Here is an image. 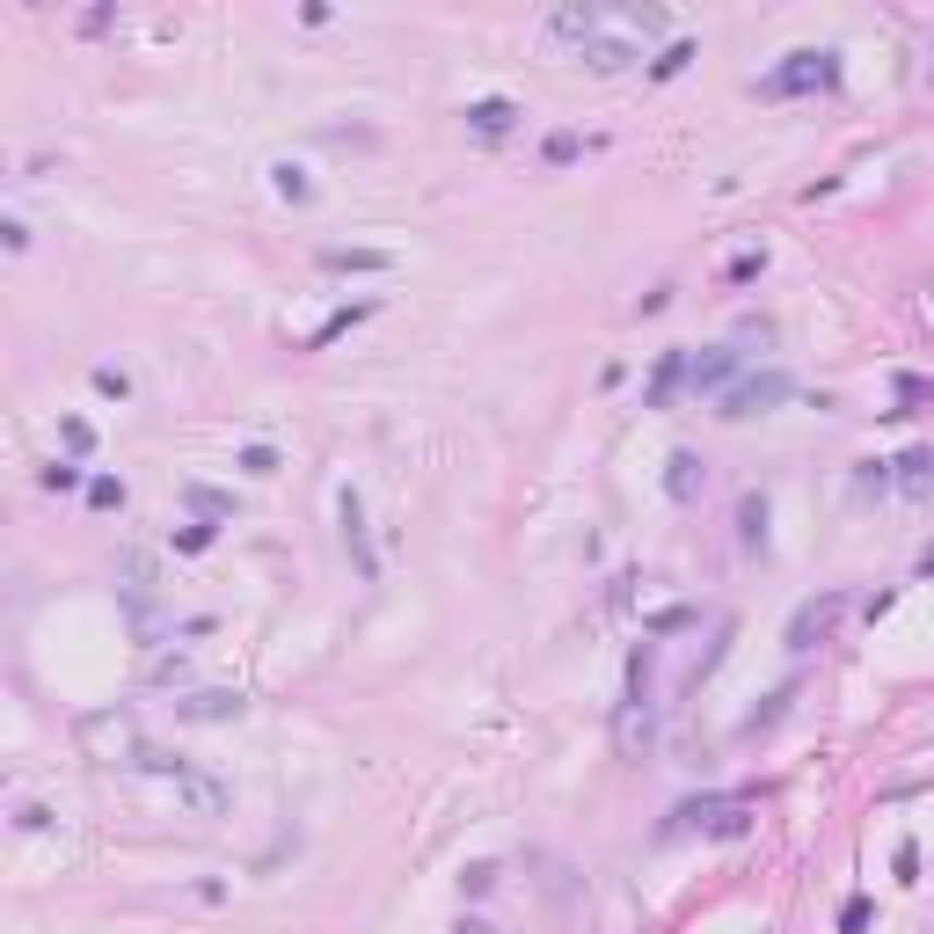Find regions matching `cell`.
<instances>
[{"label":"cell","instance_id":"1","mask_svg":"<svg viewBox=\"0 0 934 934\" xmlns=\"http://www.w3.org/2000/svg\"><path fill=\"white\" fill-rule=\"evenodd\" d=\"M650 672H658V642H642L628 658V687H620V715H614V745L628 760H642L658 745V693H650Z\"/></svg>","mask_w":934,"mask_h":934},{"label":"cell","instance_id":"2","mask_svg":"<svg viewBox=\"0 0 934 934\" xmlns=\"http://www.w3.org/2000/svg\"><path fill=\"white\" fill-rule=\"evenodd\" d=\"M752 818H760V796H693V803H679V811H672L664 839H679V833L745 839V833H752Z\"/></svg>","mask_w":934,"mask_h":934},{"label":"cell","instance_id":"3","mask_svg":"<svg viewBox=\"0 0 934 934\" xmlns=\"http://www.w3.org/2000/svg\"><path fill=\"white\" fill-rule=\"evenodd\" d=\"M760 96H825V88H839V59L833 51H788L782 66H766L760 81H752Z\"/></svg>","mask_w":934,"mask_h":934},{"label":"cell","instance_id":"4","mask_svg":"<svg viewBox=\"0 0 934 934\" xmlns=\"http://www.w3.org/2000/svg\"><path fill=\"white\" fill-rule=\"evenodd\" d=\"M847 606H855L847 591L803 599V606H796V620H788V650H796V658H811L818 642H833V636H839V620H847Z\"/></svg>","mask_w":934,"mask_h":934},{"label":"cell","instance_id":"5","mask_svg":"<svg viewBox=\"0 0 934 934\" xmlns=\"http://www.w3.org/2000/svg\"><path fill=\"white\" fill-rule=\"evenodd\" d=\"M782 402H788V372H782V366H766V372H745L738 388L715 402V417L745 423V417H766V409H782Z\"/></svg>","mask_w":934,"mask_h":934},{"label":"cell","instance_id":"6","mask_svg":"<svg viewBox=\"0 0 934 934\" xmlns=\"http://www.w3.org/2000/svg\"><path fill=\"white\" fill-rule=\"evenodd\" d=\"M336 526H344V555H351V569L358 577H380V555H372V541H366V504H358V490H336Z\"/></svg>","mask_w":934,"mask_h":934},{"label":"cell","instance_id":"7","mask_svg":"<svg viewBox=\"0 0 934 934\" xmlns=\"http://www.w3.org/2000/svg\"><path fill=\"white\" fill-rule=\"evenodd\" d=\"M577 59H585L591 74H628V66L642 59V45H636V37H620V29L606 23L599 37H585V45H577Z\"/></svg>","mask_w":934,"mask_h":934},{"label":"cell","instance_id":"8","mask_svg":"<svg viewBox=\"0 0 934 934\" xmlns=\"http://www.w3.org/2000/svg\"><path fill=\"white\" fill-rule=\"evenodd\" d=\"M175 796H183V811H191V818H226V811H234L226 782H220V774H197V766L175 774Z\"/></svg>","mask_w":934,"mask_h":934},{"label":"cell","instance_id":"9","mask_svg":"<svg viewBox=\"0 0 934 934\" xmlns=\"http://www.w3.org/2000/svg\"><path fill=\"white\" fill-rule=\"evenodd\" d=\"M701 490H709V467H701V453L679 445V453L664 460V496H672V504H693Z\"/></svg>","mask_w":934,"mask_h":934},{"label":"cell","instance_id":"10","mask_svg":"<svg viewBox=\"0 0 934 934\" xmlns=\"http://www.w3.org/2000/svg\"><path fill=\"white\" fill-rule=\"evenodd\" d=\"M687 366H693L687 351H664L658 366H650V388H642V409H672V394L687 388Z\"/></svg>","mask_w":934,"mask_h":934},{"label":"cell","instance_id":"11","mask_svg":"<svg viewBox=\"0 0 934 934\" xmlns=\"http://www.w3.org/2000/svg\"><path fill=\"white\" fill-rule=\"evenodd\" d=\"M467 132H475V139H512L518 132V102H504V96L467 102Z\"/></svg>","mask_w":934,"mask_h":934},{"label":"cell","instance_id":"12","mask_svg":"<svg viewBox=\"0 0 934 934\" xmlns=\"http://www.w3.org/2000/svg\"><path fill=\"white\" fill-rule=\"evenodd\" d=\"M242 709H248V701H242V693H226V687H205V693H191V701H175L183 723H234Z\"/></svg>","mask_w":934,"mask_h":934},{"label":"cell","instance_id":"13","mask_svg":"<svg viewBox=\"0 0 934 934\" xmlns=\"http://www.w3.org/2000/svg\"><path fill=\"white\" fill-rule=\"evenodd\" d=\"M890 490H906L927 504L934 496V453H906V460H890Z\"/></svg>","mask_w":934,"mask_h":934},{"label":"cell","instance_id":"14","mask_svg":"<svg viewBox=\"0 0 934 934\" xmlns=\"http://www.w3.org/2000/svg\"><path fill=\"white\" fill-rule=\"evenodd\" d=\"M388 263H394L388 248H321V271H344V278H351V271H358V278H366V271H388Z\"/></svg>","mask_w":934,"mask_h":934},{"label":"cell","instance_id":"15","mask_svg":"<svg viewBox=\"0 0 934 934\" xmlns=\"http://www.w3.org/2000/svg\"><path fill=\"white\" fill-rule=\"evenodd\" d=\"M738 541H745V548H766V496H760V490L738 504Z\"/></svg>","mask_w":934,"mask_h":934},{"label":"cell","instance_id":"16","mask_svg":"<svg viewBox=\"0 0 934 934\" xmlns=\"http://www.w3.org/2000/svg\"><path fill=\"white\" fill-rule=\"evenodd\" d=\"M271 183H278V197H285V205H315V183H307V175H299L293 161H278Z\"/></svg>","mask_w":934,"mask_h":934},{"label":"cell","instance_id":"17","mask_svg":"<svg viewBox=\"0 0 934 934\" xmlns=\"http://www.w3.org/2000/svg\"><path fill=\"white\" fill-rule=\"evenodd\" d=\"M183 496H191V512H197V518H205V526H220V518H226V512H234V496H220V490H205V482H191V490H183Z\"/></svg>","mask_w":934,"mask_h":934},{"label":"cell","instance_id":"18","mask_svg":"<svg viewBox=\"0 0 934 934\" xmlns=\"http://www.w3.org/2000/svg\"><path fill=\"white\" fill-rule=\"evenodd\" d=\"M37 482H45L51 496H66V490H88V475H81V460H51L45 475H37Z\"/></svg>","mask_w":934,"mask_h":934},{"label":"cell","instance_id":"19","mask_svg":"<svg viewBox=\"0 0 934 934\" xmlns=\"http://www.w3.org/2000/svg\"><path fill=\"white\" fill-rule=\"evenodd\" d=\"M577 153H585V139H577V132H548V147H541V161H548V169H569V161H577Z\"/></svg>","mask_w":934,"mask_h":934},{"label":"cell","instance_id":"20","mask_svg":"<svg viewBox=\"0 0 934 934\" xmlns=\"http://www.w3.org/2000/svg\"><path fill=\"white\" fill-rule=\"evenodd\" d=\"M890 388H898V402H906V409H927V402H934V380H927V372H898Z\"/></svg>","mask_w":934,"mask_h":934},{"label":"cell","instance_id":"21","mask_svg":"<svg viewBox=\"0 0 934 934\" xmlns=\"http://www.w3.org/2000/svg\"><path fill=\"white\" fill-rule=\"evenodd\" d=\"M88 504L96 512H124V482L118 475H88Z\"/></svg>","mask_w":934,"mask_h":934},{"label":"cell","instance_id":"22","mask_svg":"<svg viewBox=\"0 0 934 934\" xmlns=\"http://www.w3.org/2000/svg\"><path fill=\"white\" fill-rule=\"evenodd\" d=\"M496 884H504V869H496V861H475V869L460 876V890H467V898H490Z\"/></svg>","mask_w":934,"mask_h":934},{"label":"cell","instance_id":"23","mask_svg":"<svg viewBox=\"0 0 934 934\" xmlns=\"http://www.w3.org/2000/svg\"><path fill=\"white\" fill-rule=\"evenodd\" d=\"M687 59H693V45L679 37V45H664V59H650V81H672V74H687Z\"/></svg>","mask_w":934,"mask_h":934},{"label":"cell","instance_id":"24","mask_svg":"<svg viewBox=\"0 0 934 934\" xmlns=\"http://www.w3.org/2000/svg\"><path fill=\"white\" fill-rule=\"evenodd\" d=\"M351 321H366V307H344V315H329V321H321V329H315V336H307V351H321V344H336V336H344Z\"/></svg>","mask_w":934,"mask_h":934},{"label":"cell","instance_id":"25","mask_svg":"<svg viewBox=\"0 0 934 934\" xmlns=\"http://www.w3.org/2000/svg\"><path fill=\"white\" fill-rule=\"evenodd\" d=\"M88 380H96V394H110V402H124V394H132V380H124L118 366H96Z\"/></svg>","mask_w":934,"mask_h":934},{"label":"cell","instance_id":"26","mask_svg":"<svg viewBox=\"0 0 934 934\" xmlns=\"http://www.w3.org/2000/svg\"><path fill=\"white\" fill-rule=\"evenodd\" d=\"M693 620H701L693 606H672V614H658V620H650V636H679V628H693Z\"/></svg>","mask_w":934,"mask_h":934},{"label":"cell","instance_id":"27","mask_svg":"<svg viewBox=\"0 0 934 934\" xmlns=\"http://www.w3.org/2000/svg\"><path fill=\"white\" fill-rule=\"evenodd\" d=\"M212 533H220V526H183V533H175V548H183V555H205V548H212Z\"/></svg>","mask_w":934,"mask_h":934},{"label":"cell","instance_id":"28","mask_svg":"<svg viewBox=\"0 0 934 934\" xmlns=\"http://www.w3.org/2000/svg\"><path fill=\"white\" fill-rule=\"evenodd\" d=\"M869 927V898H847V906H839V934H861Z\"/></svg>","mask_w":934,"mask_h":934},{"label":"cell","instance_id":"29","mask_svg":"<svg viewBox=\"0 0 934 934\" xmlns=\"http://www.w3.org/2000/svg\"><path fill=\"white\" fill-rule=\"evenodd\" d=\"M242 467H248V475H278V453H271V445H248Z\"/></svg>","mask_w":934,"mask_h":934},{"label":"cell","instance_id":"30","mask_svg":"<svg viewBox=\"0 0 934 934\" xmlns=\"http://www.w3.org/2000/svg\"><path fill=\"white\" fill-rule=\"evenodd\" d=\"M66 445H74V453H88V445H96V431H88V417H66Z\"/></svg>","mask_w":934,"mask_h":934},{"label":"cell","instance_id":"31","mask_svg":"<svg viewBox=\"0 0 934 934\" xmlns=\"http://www.w3.org/2000/svg\"><path fill=\"white\" fill-rule=\"evenodd\" d=\"M453 934H496V927H490V920H460Z\"/></svg>","mask_w":934,"mask_h":934}]
</instances>
